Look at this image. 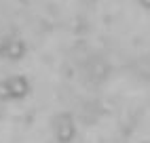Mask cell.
<instances>
[{
  "label": "cell",
  "mask_w": 150,
  "mask_h": 143,
  "mask_svg": "<svg viewBox=\"0 0 150 143\" xmlns=\"http://www.w3.org/2000/svg\"><path fill=\"white\" fill-rule=\"evenodd\" d=\"M139 2H142V4H144L146 8H150V0H139Z\"/></svg>",
  "instance_id": "cell-1"
}]
</instances>
